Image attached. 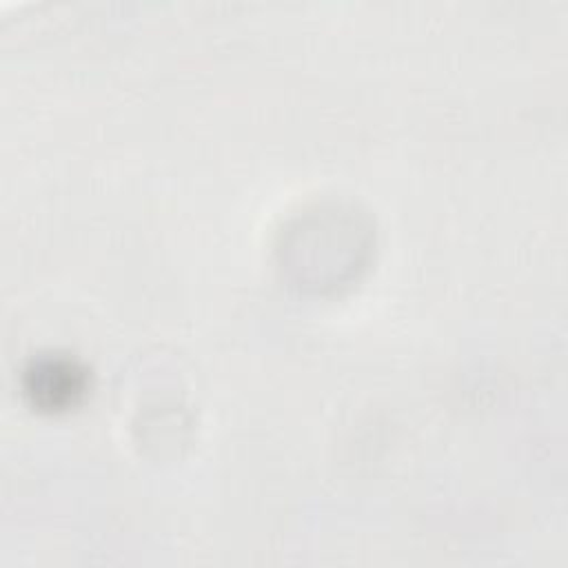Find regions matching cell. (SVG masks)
<instances>
[{"instance_id":"obj_1","label":"cell","mask_w":568,"mask_h":568,"mask_svg":"<svg viewBox=\"0 0 568 568\" xmlns=\"http://www.w3.org/2000/svg\"><path fill=\"white\" fill-rule=\"evenodd\" d=\"M87 388L84 368L62 355L38 357L24 371V393L40 408H67Z\"/></svg>"}]
</instances>
